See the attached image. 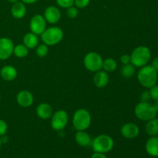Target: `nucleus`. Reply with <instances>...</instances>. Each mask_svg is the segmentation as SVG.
<instances>
[{
	"label": "nucleus",
	"instance_id": "nucleus-15",
	"mask_svg": "<svg viewBox=\"0 0 158 158\" xmlns=\"http://www.w3.org/2000/svg\"><path fill=\"white\" fill-rule=\"evenodd\" d=\"M0 75L3 80L11 81V80H15V77H17V71L15 67L7 65L2 68L1 71H0Z\"/></svg>",
	"mask_w": 158,
	"mask_h": 158
},
{
	"label": "nucleus",
	"instance_id": "nucleus-39",
	"mask_svg": "<svg viewBox=\"0 0 158 158\" xmlns=\"http://www.w3.org/2000/svg\"><path fill=\"white\" fill-rule=\"evenodd\" d=\"M1 147H2V142L1 140H0V150H1Z\"/></svg>",
	"mask_w": 158,
	"mask_h": 158
},
{
	"label": "nucleus",
	"instance_id": "nucleus-29",
	"mask_svg": "<svg viewBox=\"0 0 158 158\" xmlns=\"http://www.w3.org/2000/svg\"><path fill=\"white\" fill-rule=\"evenodd\" d=\"M90 0H74L76 6L79 8H85L88 6Z\"/></svg>",
	"mask_w": 158,
	"mask_h": 158
},
{
	"label": "nucleus",
	"instance_id": "nucleus-30",
	"mask_svg": "<svg viewBox=\"0 0 158 158\" xmlns=\"http://www.w3.org/2000/svg\"><path fill=\"white\" fill-rule=\"evenodd\" d=\"M8 126L6 122L2 120H0V137L6 134Z\"/></svg>",
	"mask_w": 158,
	"mask_h": 158
},
{
	"label": "nucleus",
	"instance_id": "nucleus-28",
	"mask_svg": "<svg viewBox=\"0 0 158 158\" xmlns=\"http://www.w3.org/2000/svg\"><path fill=\"white\" fill-rule=\"evenodd\" d=\"M150 94H151V99L154 100H158V85L155 84L152 87L150 88Z\"/></svg>",
	"mask_w": 158,
	"mask_h": 158
},
{
	"label": "nucleus",
	"instance_id": "nucleus-20",
	"mask_svg": "<svg viewBox=\"0 0 158 158\" xmlns=\"http://www.w3.org/2000/svg\"><path fill=\"white\" fill-rule=\"evenodd\" d=\"M145 131L147 134L151 137L158 135V119L154 117L148 120L145 127Z\"/></svg>",
	"mask_w": 158,
	"mask_h": 158
},
{
	"label": "nucleus",
	"instance_id": "nucleus-32",
	"mask_svg": "<svg viewBox=\"0 0 158 158\" xmlns=\"http://www.w3.org/2000/svg\"><path fill=\"white\" fill-rule=\"evenodd\" d=\"M120 60H121L122 63L123 64H127V63H131V56H128V55H123L122 56L121 58H120Z\"/></svg>",
	"mask_w": 158,
	"mask_h": 158
},
{
	"label": "nucleus",
	"instance_id": "nucleus-25",
	"mask_svg": "<svg viewBox=\"0 0 158 158\" xmlns=\"http://www.w3.org/2000/svg\"><path fill=\"white\" fill-rule=\"evenodd\" d=\"M48 53V46L47 45L43 44L39 46L36 48V54L40 57H44Z\"/></svg>",
	"mask_w": 158,
	"mask_h": 158
},
{
	"label": "nucleus",
	"instance_id": "nucleus-16",
	"mask_svg": "<svg viewBox=\"0 0 158 158\" xmlns=\"http://www.w3.org/2000/svg\"><path fill=\"white\" fill-rule=\"evenodd\" d=\"M75 139L77 143L81 147H88L92 144L90 136L84 131H78L76 134Z\"/></svg>",
	"mask_w": 158,
	"mask_h": 158
},
{
	"label": "nucleus",
	"instance_id": "nucleus-11",
	"mask_svg": "<svg viewBox=\"0 0 158 158\" xmlns=\"http://www.w3.org/2000/svg\"><path fill=\"white\" fill-rule=\"evenodd\" d=\"M45 19L49 23L54 24L60 21L61 18V12L58 8L55 6H49L45 11Z\"/></svg>",
	"mask_w": 158,
	"mask_h": 158
},
{
	"label": "nucleus",
	"instance_id": "nucleus-23",
	"mask_svg": "<svg viewBox=\"0 0 158 158\" xmlns=\"http://www.w3.org/2000/svg\"><path fill=\"white\" fill-rule=\"evenodd\" d=\"M117 62L112 58H108L103 61V67L106 72H113L117 68Z\"/></svg>",
	"mask_w": 158,
	"mask_h": 158
},
{
	"label": "nucleus",
	"instance_id": "nucleus-10",
	"mask_svg": "<svg viewBox=\"0 0 158 158\" xmlns=\"http://www.w3.org/2000/svg\"><path fill=\"white\" fill-rule=\"evenodd\" d=\"M14 44L9 38L0 39V60L9 59L13 52Z\"/></svg>",
	"mask_w": 158,
	"mask_h": 158
},
{
	"label": "nucleus",
	"instance_id": "nucleus-36",
	"mask_svg": "<svg viewBox=\"0 0 158 158\" xmlns=\"http://www.w3.org/2000/svg\"><path fill=\"white\" fill-rule=\"evenodd\" d=\"M37 0H22L23 3H26V4H32V3L35 2Z\"/></svg>",
	"mask_w": 158,
	"mask_h": 158
},
{
	"label": "nucleus",
	"instance_id": "nucleus-26",
	"mask_svg": "<svg viewBox=\"0 0 158 158\" xmlns=\"http://www.w3.org/2000/svg\"><path fill=\"white\" fill-rule=\"evenodd\" d=\"M56 2L60 7L69 8L73 6L74 3V0H56Z\"/></svg>",
	"mask_w": 158,
	"mask_h": 158
},
{
	"label": "nucleus",
	"instance_id": "nucleus-7",
	"mask_svg": "<svg viewBox=\"0 0 158 158\" xmlns=\"http://www.w3.org/2000/svg\"><path fill=\"white\" fill-rule=\"evenodd\" d=\"M84 66L88 70L91 72H97L103 68V60L100 54L95 52H91L86 54L84 58Z\"/></svg>",
	"mask_w": 158,
	"mask_h": 158
},
{
	"label": "nucleus",
	"instance_id": "nucleus-18",
	"mask_svg": "<svg viewBox=\"0 0 158 158\" xmlns=\"http://www.w3.org/2000/svg\"><path fill=\"white\" fill-rule=\"evenodd\" d=\"M94 81L97 87H105L109 82V76L104 71H97V73L94 76Z\"/></svg>",
	"mask_w": 158,
	"mask_h": 158
},
{
	"label": "nucleus",
	"instance_id": "nucleus-14",
	"mask_svg": "<svg viewBox=\"0 0 158 158\" xmlns=\"http://www.w3.org/2000/svg\"><path fill=\"white\" fill-rule=\"evenodd\" d=\"M146 151L152 157H158V137L157 136L151 137L147 141L145 145Z\"/></svg>",
	"mask_w": 158,
	"mask_h": 158
},
{
	"label": "nucleus",
	"instance_id": "nucleus-1",
	"mask_svg": "<svg viewBox=\"0 0 158 158\" xmlns=\"http://www.w3.org/2000/svg\"><path fill=\"white\" fill-rule=\"evenodd\" d=\"M139 82L145 88H151L157 84L158 73L151 65H146L141 67L137 75Z\"/></svg>",
	"mask_w": 158,
	"mask_h": 158
},
{
	"label": "nucleus",
	"instance_id": "nucleus-31",
	"mask_svg": "<svg viewBox=\"0 0 158 158\" xmlns=\"http://www.w3.org/2000/svg\"><path fill=\"white\" fill-rule=\"evenodd\" d=\"M151 99V94H150V91L146 90L144 92L142 93L141 97H140V100L141 102H149V100Z\"/></svg>",
	"mask_w": 158,
	"mask_h": 158
},
{
	"label": "nucleus",
	"instance_id": "nucleus-27",
	"mask_svg": "<svg viewBox=\"0 0 158 158\" xmlns=\"http://www.w3.org/2000/svg\"><path fill=\"white\" fill-rule=\"evenodd\" d=\"M67 15L71 19H75L76 17L78 15V9L77 8L73 7V6H71V7L67 8Z\"/></svg>",
	"mask_w": 158,
	"mask_h": 158
},
{
	"label": "nucleus",
	"instance_id": "nucleus-38",
	"mask_svg": "<svg viewBox=\"0 0 158 158\" xmlns=\"http://www.w3.org/2000/svg\"><path fill=\"white\" fill-rule=\"evenodd\" d=\"M8 1L11 3H15L16 2H18V0H8Z\"/></svg>",
	"mask_w": 158,
	"mask_h": 158
},
{
	"label": "nucleus",
	"instance_id": "nucleus-9",
	"mask_svg": "<svg viewBox=\"0 0 158 158\" xmlns=\"http://www.w3.org/2000/svg\"><path fill=\"white\" fill-rule=\"evenodd\" d=\"M30 29L32 33L35 35H41L46 29V19L41 15H35L30 21Z\"/></svg>",
	"mask_w": 158,
	"mask_h": 158
},
{
	"label": "nucleus",
	"instance_id": "nucleus-37",
	"mask_svg": "<svg viewBox=\"0 0 158 158\" xmlns=\"http://www.w3.org/2000/svg\"><path fill=\"white\" fill-rule=\"evenodd\" d=\"M154 109H155L156 112L158 113V100H156L155 101V103H154Z\"/></svg>",
	"mask_w": 158,
	"mask_h": 158
},
{
	"label": "nucleus",
	"instance_id": "nucleus-21",
	"mask_svg": "<svg viewBox=\"0 0 158 158\" xmlns=\"http://www.w3.org/2000/svg\"><path fill=\"white\" fill-rule=\"evenodd\" d=\"M38 37L35 34L27 33L23 38V43L24 45L28 49H33L38 45Z\"/></svg>",
	"mask_w": 158,
	"mask_h": 158
},
{
	"label": "nucleus",
	"instance_id": "nucleus-5",
	"mask_svg": "<svg viewBox=\"0 0 158 158\" xmlns=\"http://www.w3.org/2000/svg\"><path fill=\"white\" fill-rule=\"evenodd\" d=\"M63 37V32L59 27H50L45 29L41 34V38L43 43L48 46H53L60 43Z\"/></svg>",
	"mask_w": 158,
	"mask_h": 158
},
{
	"label": "nucleus",
	"instance_id": "nucleus-8",
	"mask_svg": "<svg viewBox=\"0 0 158 158\" xmlns=\"http://www.w3.org/2000/svg\"><path fill=\"white\" fill-rule=\"evenodd\" d=\"M51 120V126L55 131H61L66 127L68 123V115L67 113L65 110H60L56 111L53 115H52Z\"/></svg>",
	"mask_w": 158,
	"mask_h": 158
},
{
	"label": "nucleus",
	"instance_id": "nucleus-6",
	"mask_svg": "<svg viewBox=\"0 0 158 158\" xmlns=\"http://www.w3.org/2000/svg\"><path fill=\"white\" fill-rule=\"evenodd\" d=\"M90 123L91 116L86 110L80 109L76 111L73 120V123L76 130L85 131L89 127Z\"/></svg>",
	"mask_w": 158,
	"mask_h": 158
},
{
	"label": "nucleus",
	"instance_id": "nucleus-17",
	"mask_svg": "<svg viewBox=\"0 0 158 158\" xmlns=\"http://www.w3.org/2000/svg\"><path fill=\"white\" fill-rule=\"evenodd\" d=\"M36 113L40 118L46 120L52 115V108L48 103H41L37 106Z\"/></svg>",
	"mask_w": 158,
	"mask_h": 158
},
{
	"label": "nucleus",
	"instance_id": "nucleus-24",
	"mask_svg": "<svg viewBox=\"0 0 158 158\" xmlns=\"http://www.w3.org/2000/svg\"><path fill=\"white\" fill-rule=\"evenodd\" d=\"M13 52L15 56L19 57V58H23L28 55V48L25 45H18L16 46H14Z\"/></svg>",
	"mask_w": 158,
	"mask_h": 158
},
{
	"label": "nucleus",
	"instance_id": "nucleus-2",
	"mask_svg": "<svg viewBox=\"0 0 158 158\" xmlns=\"http://www.w3.org/2000/svg\"><path fill=\"white\" fill-rule=\"evenodd\" d=\"M151 53L149 48L140 46L134 49L131 55V62L136 67H143L151 60Z\"/></svg>",
	"mask_w": 158,
	"mask_h": 158
},
{
	"label": "nucleus",
	"instance_id": "nucleus-12",
	"mask_svg": "<svg viewBox=\"0 0 158 158\" xmlns=\"http://www.w3.org/2000/svg\"><path fill=\"white\" fill-rule=\"evenodd\" d=\"M140 133L139 127L136 124L128 123L123 125L121 128V134L127 139H134L138 136Z\"/></svg>",
	"mask_w": 158,
	"mask_h": 158
},
{
	"label": "nucleus",
	"instance_id": "nucleus-33",
	"mask_svg": "<svg viewBox=\"0 0 158 158\" xmlns=\"http://www.w3.org/2000/svg\"><path fill=\"white\" fill-rule=\"evenodd\" d=\"M91 158H107L106 157L104 154H102V153H97L95 152L92 155Z\"/></svg>",
	"mask_w": 158,
	"mask_h": 158
},
{
	"label": "nucleus",
	"instance_id": "nucleus-35",
	"mask_svg": "<svg viewBox=\"0 0 158 158\" xmlns=\"http://www.w3.org/2000/svg\"><path fill=\"white\" fill-rule=\"evenodd\" d=\"M0 140H1L2 143H6L8 141H9V137H8L6 134H4V135L1 136V137H0Z\"/></svg>",
	"mask_w": 158,
	"mask_h": 158
},
{
	"label": "nucleus",
	"instance_id": "nucleus-4",
	"mask_svg": "<svg viewBox=\"0 0 158 158\" xmlns=\"http://www.w3.org/2000/svg\"><path fill=\"white\" fill-rule=\"evenodd\" d=\"M134 112L137 118L143 121H148L157 115L154 105L151 104L149 102H140L136 106Z\"/></svg>",
	"mask_w": 158,
	"mask_h": 158
},
{
	"label": "nucleus",
	"instance_id": "nucleus-19",
	"mask_svg": "<svg viewBox=\"0 0 158 158\" xmlns=\"http://www.w3.org/2000/svg\"><path fill=\"white\" fill-rule=\"evenodd\" d=\"M26 12V7L24 3L21 2H16L14 3L11 9V13L15 19H22L25 16Z\"/></svg>",
	"mask_w": 158,
	"mask_h": 158
},
{
	"label": "nucleus",
	"instance_id": "nucleus-13",
	"mask_svg": "<svg viewBox=\"0 0 158 158\" xmlns=\"http://www.w3.org/2000/svg\"><path fill=\"white\" fill-rule=\"evenodd\" d=\"M17 102L19 104L23 107H28L33 103V97L29 91L22 90L17 94Z\"/></svg>",
	"mask_w": 158,
	"mask_h": 158
},
{
	"label": "nucleus",
	"instance_id": "nucleus-34",
	"mask_svg": "<svg viewBox=\"0 0 158 158\" xmlns=\"http://www.w3.org/2000/svg\"><path fill=\"white\" fill-rule=\"evenodd\" d=\"M151 66L156 69V71H157L158 73V57H156V58H154V60H153L152 65H151Z\"/></svg>",
	"mask_w": 158,
	"mask_h": 158
},
{
	"label": "nucleus",
	"instance_id": "nucleus-22",
	"mask_svg": "<svg viewBox=\"0 0 158 158\" xmlns=\"http://www.w3.org/2000/svg\"><path fill=\"white\" fill-rule=\"evenodd\" d=\"M135 73V66L132 63L124 64L121 69V74L125 78H131Z\"/></svg>",
	"mask_w": 158,
	"mask_h": 158
},
{
	"label": "nucleus",
	"instance_id": "nucleus-3",
	"mask_svg": "<svg viewBox=\"0 0 158 158\" xmlns=\"http://www.w3.org/2000/svg\"><path fill=\"white\" fill-rule=\"evenodd\" d=\"M114 145V142L112 137L106 134H101L93 140L91 146L94 152L106 154L113 149Z\"/></svg>",
	"mask_w": 158,
	"mask_h": 158
}]
</instances>
